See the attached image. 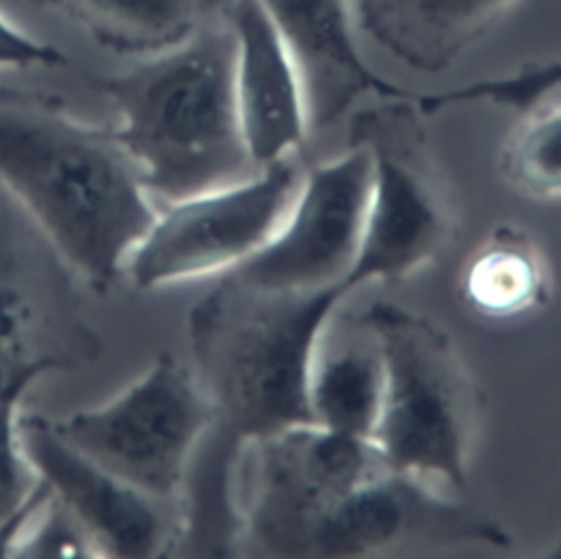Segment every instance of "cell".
<instances>
[{
  "label": "cell",
  "instance_id": "obj_9",
  "mask_svg": "<svg viewBox=\"0 0 561 559\" xmlns=\"http://www.w3.org/2000/svg\"><path fill=\"white\" fill-rule=\"evenodd\" d=\"M77 276L28 215L0 189V392L92 362L101 342L85 324Z\"/></svg>",
  "mask_w": 561,
  "mask_h": 559
},
{
  "label": "cell",
  "instance_id": "obj_16",
  "mask_svg": "<svg viewBox=\"0 0 561 559\" xmlns=\"http://www.w3.org/2000/svg\"><path fill=\"white\" fill-rule=\"evenodd\" d=\"M550 274L539 243L519 226L500 224L462 272V298L482 316L513 318L541 307Z\"/></svg>",
  "mask_w": 561,
  "mask_h": 559
},
{
  "label": "cell",
  "instance_id": "obj_22",
  "mask_svg": "<svg viewBox=\"0 0 561 559\" xmlns=\"http://www.w3.org/2000/svg\"><path fill=\"white\" fill-rule=\"evenodd\" d=\"M66 64L68 59L57 46L26 35L0 15V70L59 68Z\"/></svg>",
  "mask_w": 561,
  "mask_h": 559
},
{
  "label": "cell",
  "instance_id": "obj_2",
  "mask_svg": "<svg viewBox=\"0 0 561 559\" xmlns=\"http://www.w3.org/2000/svg\"><path fill=\"white\" fill-rule=\"evenodd\" d=\"M92 83L114 107L112 129L160 206L259 169L239 118L234 33L219 13L180 44Z\"/></svg>",
  "mask_w": 561,
  "mask_h": 559
},
{
  "label": "cell",
  "instance_id": "obj_10",
  "mask_svg": "<svg viewBox=\"0 0 561 559\" xmlns=\"http://www.w3.org/2000/svg\"><path fill=\"white\" fill-rule=\"evenodd\" d=\"M370 178L366 147L346 142L342 156L305 171L278 232L228 272L272 289L311 292L346 285L364 235Z\"/></svg>",
  "mask_w": 561,
  "mask_h": 559
},
{
  "label": "cell",
  "instance_id": "obj_19",
  "mask_svg": "<svg viewBox=\"0 0 561 559\" xmlns=\"http://www.w3.org/2000/svg\"><path fill=\"white\" fill-rule=\"evenodd\" d=\"M500 169L524 195L561 197V105L533 112L511 134L500 156Z\"/></svg>",
  "mask_w": 561,
  "mask_h": 559
},
{
  "label": "cell",
  "instance_id": "obj_15",
  "mask_svg": "<svg viewBox=\"0 0 561 559\" xmlns=\"http://www.w3.org/2000/svg\"><path fill=\"white\" fill-rule=\"evenodd\" d=\"M515 0H355L359 28L401 64L436 75L467 53Z\"/></svg>",
  "mask_w": 561,
  "mask_h": 559
},
{
  "label": "cell",
  "instance_id": "obj_17",
  "mask_svg": "<svg viewBox=\"0 0 561 559\" xmlns=\"http://www.w3.org/2000/svg\"><path fill=\"white\" fill-rule=\"evenodd\" d=\"M79 24L118 55H153L186 39L215 15L202 0H35Z\"/></svg>",
  "mask_w": 561,
  "mask_h": 559
},
{
  "label": "cell",
  "instance_id": "obj_4",
  "mask_svg": "<svg viewBox=\"0 0 561 559\" xmlns=\"http://www.w3.org/2000/svg\"><path fill=\"white\" fill-rule=\"evenodd\" d=\"M359 322L383 370L370 441L394 471L445 493L460 491L469 478L484 395L456 342L432 318L390 300L370 303Z\"/></svg>",
  "mask_w": 561,
  "mask_h": 559
},
{
  "label": "cell",
  "instance_id": "obj_13",
  "mask_svg": "<svg viewBox=\"0 0 561 559\" xmlns=\"http://www.w3.org/2000/svg\"><path fill=\"white\" fill-rule=\"evenodd\" d=\"M296 66L309 138L333 127L364 96H408L359 53L348 0H259Z\"/></svg>",
  "mask_w": 561,
  "mask_h": 559
},
{
  "label": "cell",
  "instance_id": "obj_21",
  "mask_svg": "<svg viewBox=\"0 0 561 559\" xmlns=\"http://www.w3.org/2000/svg\"><path fill=\"white\" fill-rule=\"evenodd\" d=\"M13 557L24 559H85L99 550L81 522L50 493L26 524Z\"/></svg>",
  "mask_w": 561,
  "mask_h": 559
},
{
  "label": "cell",
  "instance_id": "obj_5",
  "mask_svg": "<svg viewBox=\"0 0 561 559\" xmlns=\"http://www.w3.org/2000/svg\"><path fill=\"white\" fill-rule=\"evenodd\" d=\"M423 116L408 94L386 96L348 118L346 140L366 147L373 164L364 235L346 278L351 289L410 278L436 261L458 230L456 195Z\"/></svg>",
  "mask_w": 561,
  "mask_h": 559
},
{
  "label": "cell",
  "instance_id": "obj_1",
  "mask_svg": "<svg viewBox=\"0 0 561 559\" xmlns=\"http://www.w3.org/2000/svg\"><path fill=\"white\" fill-rule=\"evenodd\" d=\"M0 189L96 294L158 215L112 125L79 121L37 90L0 85Z\"/></svg>",
  "mask_w": 561,
  "mask_h": 559
},
{
  "label": "cell",
  "instance_id": "obj_18",
  "mask_svg": "<svg viewBox=\"0 0 561 559\" xmlns=\"http://www.w3.org/2000/svg\"><path fill=\"white\" fill-rule=\"evenodd\" d=\"M383 370L366 331V342L322 353L316 349L307 403L311 423L351 436L370 438L381 410Z\"/></svg>",
  "mask_w": 561,
  "mask_h": 559
},
{
  "label": "cell",
  "instance_id": "obj_14",
  "mask_svg": "<svg viewBox=\"0 0 561 559\" xmlns=\"http://www.w3.org/2000/svg\"><path fill=\"white\" fill-rule=\"evenodd\" d=\"M217 13L234 33L239 118L256 167L298 153L309 138L291 55L259 0H221Z\"/></svg>",
  "mask_w": 561,
  "mask_h": 559
},
{
  "label": "cell",
  "instance_id": "obj_11",
  "mask_svg": "<svg viewBox=\"0 0 561 559\" xmlns=\"http://www.w3.org/2000/svg\"><path fill=\"white\" fill-rule=\"evenodd\" d=\"M414 541L508 546L511 535L449 493L386 467L331 509L311 557H364Z\"/></svg>",
  "mask_w": 561,
  "mask_h": 559
},
{
  "label": "cell",
  "instance_id": "obj_6",
  "mask_svg": "<svg viewBox=\"0 0 561 559\" xmlns=\"http://www.w3.org/2000/svg\"><path fill=\"white\" fill-rule=\"evenodd\" d=\"M386 467L370 438L316 423L243 443L234 467L239 555L311 557L331 509Z\"/></svg>",
  "mask_w": 561,
  "mask_h": 559
},
{
  "label": "cell",
  "instance_id": "obj_7",
  "mask_svg": "<svg viewBox=\"0 0 561 559\" xmlns=\"http://www.w3.org/2000/svg\"><path fill=\"white\" fill-rule=\"evenodd\" d=\"M213 419L195 370L164 351L110 401L53 419V425L77 452L129 487L156 502H178Z\"/></svg>",
  "mask_w": 561,
  "mask_h": 559
},
{
  "label": "cell",
  "instance_id": "obj_20",
  "mask_svg": "<svg viewBox=\"0 0 561 559\" xmlns=\"http://www.w3.org/2000/svg\"><path fill=\"white\" fill-rule=\"evenodd\" d=\"M33 381L37 379L24 377L0 392V524L39 487L20 443V403Z\"/></svg>",
  "mask_w": 561,
  "mask_h": 559
},
{
  "label": "cell",
  "instance_id": "obj_12",
  "mask_svg": "<svg viewBox=\"0 0 561 559\" xmlns=\"http://www.w3.org/2000/svg\"><path fill=\"white\" fill-rule=\"evenodd\" d=\"M20 443L37 478L88 531L99 557L142 559L171 546L173 528L158 502L77 452L53 419L20 414Z\"/></svg>",
  "mask_w": 561,
  "mask_h": 559
},
{
  "label": "cell",
  "instance_id": "obj_23",
  "mask_svg": "<svg viewBox=\"0 0 561 559\" xmlns=\"http://www.w3.org/2000/svg\"><path fill=\"white\" fill-rule=\"evenodd\" d=\"M202 4L210 11V13H217V9H219V4H221V0H202Z\"/></svg>",
  "mask_w": 561,
  "mask_h": 559
},
{
  "label": "cell",
  "instance_id": "obj_3",
  "mask_svg": "<svg viewBox=\"0 0 561 559\" xmlns=\"http://www.w3.org/2000/svg\"><path fill=\"white\" fill-rule=\"evenodd\" d=\"M348 292L272 289L221 274L188 311L193 370L213 406L215 434L243 445L311 423V362Z\"/></svg>",
  "mask_w": 561,
  "mask_h": 559
},
{
  "label": "cell",
  "instance_id": "obj_8",
  "mask_svg": "<svg viewBox=\"0 0 561 559\" xmlns=\"http://www.w3.org/2000/svg\"><path fill=\"white\" fill-rule=\"evenodd\" d=\"M302 178L294 153L234 184L162 204L125 263L129 283L147 292L241 265L278 232Z\"/></svg>",
  "mask_w": 561,
  "mask_h": 559
}]
</instances>
